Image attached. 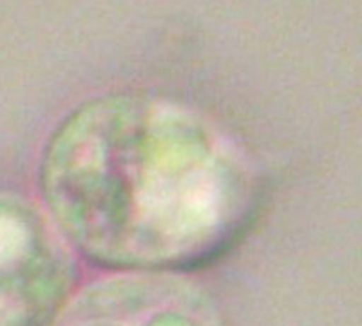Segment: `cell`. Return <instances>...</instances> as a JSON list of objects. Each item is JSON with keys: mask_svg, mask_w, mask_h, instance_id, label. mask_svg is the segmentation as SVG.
<instances>
[{"mask_svg": "<svg viewBox=\"0 0 362 326\" xmlns=\"http://www.w3.org/2000/svg\"><path fill=\"white\" fill-rule=\"evenodd\" d=\"M74 267L62 238L28 202L0 194V326H49Z\"/></svg>", "mask_w": 362, "mask_h": 326, "instance_id": "7a4b0ae2", "label": "cell"}, {"mask_svg": "<svg viewBox=\"0 0 362 326\" xmlns=\"http://www.w3.org/2000/svg\"><path fill=\"white\" fill-rule=\"evenodd\" d=\"M38 183L64 238L125 272L219 260L252 227L263 192L248 154L216 122L138 91L71 111L45 144Z\"/></svg>", "mask_w": 362, "mask_h": 326, "instance_id": "6da1fadb", "label": "cell"}, {"mask_svg": "<svg viewBox=\"0 0 362 326\" xmlns=\"http://www.w3.org/2000/svg\"><path fill=\"white\" fill-rule=\"evenodd\" d=\"M49 326H226L214 298L190 277L125 272L87 285Z\"/></svg>", "mask_w": 362, "mask_h": 326, "instance_id": "3957f363", "label": "cell"}]
</instances>
